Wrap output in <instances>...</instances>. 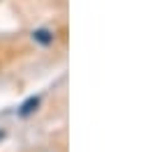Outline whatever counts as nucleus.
Masks as SVG:
<instances>
[{
    "mask_svg": "<svg viewBox=\"0 0 150 152\" xmlns=\"http://www.w3.org/2000/svg\"><path fill=\"white\" fill-rule=\"evenodd\" d=\"M37 106H39V99H37V97H32V99H28L26 104L21 106V111H19V113H21V115H30L32 111H35V108H37Z\"/></svg>",
    "mask_w": 150,
    "mask_h": 152,
    "instance_id": "f257e3e1",
    "label": "nucleus"
},
{
    "mask_svg": "<svg viewBox=\"0 0 150 152\" xmlns=\"http://www.w3.org/2000/svg\"><path fill=\"white\" fill-rule=\"evenodd\" d=\"M32 37L37 39L39 44H51V42H53V35H51L49 30H37V32H32Z\"/></svg>",
    "mask_w": 150,
    "mask_h": 152,
    "instance_id": "f03ea898",
    "label": "nucleus"
}]
</instances>
